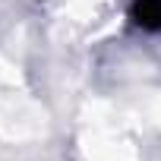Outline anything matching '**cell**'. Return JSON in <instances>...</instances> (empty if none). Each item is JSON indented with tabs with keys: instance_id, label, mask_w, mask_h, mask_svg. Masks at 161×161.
I'll return each instance as SVG.
<instances>
[{
	"instance_id": "cell-1",
	"label": "cell",
	"mask_w": 161,
	"mask_h": 161,
	"mask_svg": "<svg viewBox=\"0 0 161 161\" xmlns=\"http://www.w3.org/2000/svg\"><path fill=\"white\" fill-rule=\"evenodd\" d=\"M130 19H133L136 29L158 35L161 32V0H133Z\"/></svg>"
}]
</instances>
